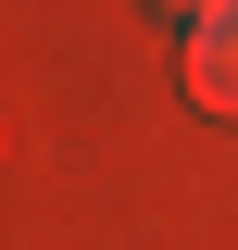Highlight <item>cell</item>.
Wrapping results in <instances>:
<instances>
[{
    "label": "cell",
    "instance_id": "7a4b0ae2",
    "mask_svg": "<svg viewBox=\"0 0 238 250\" xmlns=\"http://www.w3.org/2000/svg\"><path fill=\"white\" fill-rule=\"evenodd\" d=\"M176 13H188V25H201V13H226V0H176Z\"/></svg>",
    "mask_w": 238,
    "mask_h": 250
},
{
    "label": "cell",
    "instance_id": "6da1fadb",
    "mask_svg": "<svg viewBox=\"0 0 238 250\" xmlns=\"http://www.w3.org/2000/svg\"><path fill=\"white\" fill-rule=\"evenodd\" d=\"M188 100L201 113H238V0L201 13V38H188Z\"/></svg>",
    "mask_w": 238,
    "mask_h": 250
}]
</instances>
